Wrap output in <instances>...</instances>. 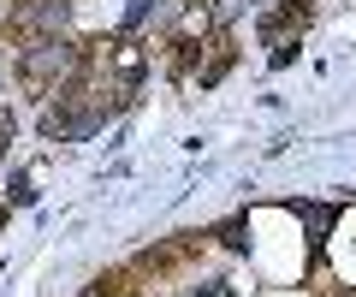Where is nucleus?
Wrapping results in <instances>:
<instances>
[{
	"mask_svg": "<svg viewBox=\"0 0 356 297\" xmlns=\"http://www.w3.org/2000/svg\"><path fill=\"white\" fill-rule=\"evenodd\" d=\"M297 214L309 220V232H315V244L327 238V226H332V208H315V202H297Z\"/></svg>",
	"mask_w": 356,
	"mask_h": 297,
	"instance_id": "nucleus-2",
	"label": "nucleus"
},
{
	"mask_svg": "<svg viewBox=\"0 0 356 297\" xmlns=\"http://www.w3.org/2000/svg\"><path fill=\"white\" fill-rule=\"evenodd\" d=\"M77 65V54L65 48V42H42V48H30L24 54V72L30 78H48V72H72Z\"/></svg>",
	"mask_w": 356,
	"mask_h": 297,
	"instance_id": "nucleus-1",
	"label": "nucleus"
}]
</instances>
